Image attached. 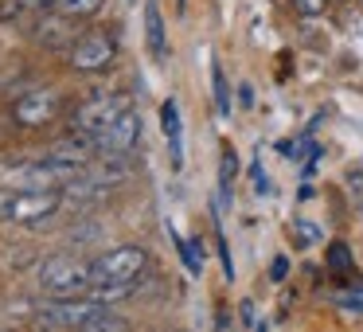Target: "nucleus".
Wrapping results in <instances>:
<instances>
[{
    "mask_svg": "<svg viewBox=\"0 0 363 332\" xmlns=\"http://www.w3.org/2000/svg\"><path fill=\"white\" fill-rule=\"evenodd\" d=\"M106 0H55L51 4V12H59V16H71V20H86V16H98L102 12Z\"/></svg>",
    "mask_w": 363,
    "mask_h": 332,
    "instance_id": "12",
    "label": "nucleus"
},
{
    "mask_svg": "<svg viewBox=\"0 0 363 332\" xmlns=\"http://www.w3.org/2000/svg\"><path fill=\"white\" fill-rule=\"evenodd\" d=\"M90 141H94V153H102V157H125V153L141 141V114L125 110L118 121H110L102 133H90Z\"/></svg>",
    "mask_w": 363,
    "mask_h": 332,
    "instance_id": "6",
    "label": "nucleus"
},
{
    "mask_svg": "<svg viewBox=\"0 0 363 332\" xmlns=\"http://www.w3.org/2000/svg\"><path fill=\"white\" fill-rule=\"evenodd\" d=\"M176 246H180V254H184V266H188L191 274H199V266H203V262H199V246L184 243V238H176Z\"/></svg>",
    "mask_w": 363,
    "mask_h": 332,
    "instance_id": "18",
    "label": "nucleus"
},
{
    "mask_svg": "<svg viewBox=\"0 0 363 332\" xmlns=\"http://www.w3.org/2000/svg\"><path fill=\"white\" fill-rule=\"evenodd\" d=\"M125 110H133L125 94H102V98H90V102L82 106L79 114H74V129H79V133H102V129L110 126V121H118Z\"/></svg>",
    "mask_w": 363,
    "mask_h": 332,
    "instance_id": "7",
    "label": "nucleus"
},
{
    "mask_svg": "<svg viewBox=\"0 0 363 332\" xmlns=\"http://www.w3.org/2000/svg\"><path fill=\"white\" fill-rule=\"evenodd\" d=\"M145 266H149V254H145V246H113V250L98 254V258L90 262V277H94V285L137 282Z\"/></svg>",
    "mask_w": 363,
    "mask_h": 332,
    "instance_id": "3",
    "label": "nucleus"
},
{
    "mask_svg": "<svg viewBox=\"0 0 363 332\" xmlns=\"http://www.w3.org/2000/svg\"><path fill=\"white\" fill-rule=\"evenodd\" d=\"M219 258H223V270H227V277H235V262H230V250H227V238H223V231H219Z\"/></svg>",
    "mask_w": 363,
    "mask_h": 332,
    "instance_id": "22",
    "label": "nucleus"
},
{
    "mask_svg": "<svg viewBox=\"0 0 363 332\" xmlns=\"http://www.w3.org/2000/svg\"><path fill=\"white\" fill-rule=\"evenodd\" d=\"M160 126H164V137H168V145H172V168H184V153H180V110H176V102L160 106Z\"/></svg>",
    "mask_w": 363,
    "mask_h": 332,
    "instance_id": "10",
    "label": "nucleus"
},
{
    "mask_svg": "<svg viewBox=\"0 0 363 332\" xmlns=\"http://www.w3.org/2000/svg\"><path fill=\"white\" fill-rule=\"evenodd\" d=\"M12 196H16V188H0V223H9V207H12Z\"/></svg>",
    "mask_w": 363,
    "mask_h": 332,
    "instance_id": "21",
    "label": "nucleus"
},
{
    "mask_svg": "<svg viewBox=\"0 0 363 332\" xmlns=\"http://www.w3.org/2000/svg\"><path fill=\"white\" fill-rule=\"evenodd\" d=\"M324 9H328V0H293V12H297V16H305V20L320 16Z\"/></svg>",
    "mask_w": 363,
    "mask_h": 332,
    "instance_id": "17",
    "label": "nucleus"
},
{
    "mask_svg": "<svg viewBox=\"0 0 363 332\" xmlns=\"http://www.w3.org/2000/svg\"><path fill=\"white\" fill-rule=\"evenodd\" d=\"M285 274H289V262H285V258H274V270H269V277H274V282H285Z\"/></svg>",
    "mask_w": 363,
    "mask_h": 332,
    "instance_id": "23",
    "label": "nucleus"
},
{
    "mask_svg": "<svg viewBox=\"0 0 363 332\" xmlns=\"http://www.w3.org/2000/svg\"><path fill=\"white\" fill-rule=\"evenodd\" d=\"M328 270H332V277H352V274H355L352 250H347L344 243H332V246H328Z\"/></svg>",
    "mask_w": 363,
    "mask_h": 332,
    "instance_id": "13",
    "label": "nucleus"
},
{
    "mask_svg": "<svg viewBox=\"0 0 363 332\" xmlns=\"http://www.w3.org/2000/svg\"><path fill=\"white\" fill-rule=\"evenodd\" d=\"M40 285L48 297H86L94 277H90V262L71 258V254H55L40 266Z\"/></svg>",
    "mask_w": 363,
    "mask_h": 332,
    "instance_id": "1",
    "label": "nucleus"
},
{
    "mask_svg": "<svg viewBox=\"0 0 363 332\" xmlns=\"http://www.w3.org/2000/svg\"><path fill=\"white\" fill-rule=\"evenodd\" d=\"M137 285L133 282H110V285H90V297L94 301H102V305H110V301H121V297H129Z\"/></svg>",
    "mask_w": 363,
    "mask_h": 332,
    "instance_id": "15",
    "label": "nucleus"
},
{
    "mask_svg": "<svg viewBox=\"0 0 363 332\" xmlns=\"http://www.w3.org/2000/svg\"><path fill=\"white\" fill-rule=\"evenodd\" d=\"M340 301H344L347 309H359V313H363V289H359V285H355V293H347V297H340Z\"/></svg>",
    "mask_w": 363,
    "mask_h": 332,
    "instance_id": "24",
    "label": "nucleus"
},
{
    "mask_svg": "<svg viewBox=\"0 0 363 332\" xmlns=\"http://www.w3.org/2000/svg\"><path fill=\"white\" fill-rule=\"evenodd\" d=\"M59 207H63V192H59V188H20L16 196H12L9 223H24V227H35V223L51 219Z\"/></svg>",
    "mask_w": 363,
    "mask_h": 332,
    "instance_id": "4",
    "label": "nucleus"
},
{
    "mask_svg": "<svg viewBox=\"0 0 363 332\" xmlns=\"http://www.w3.org/2000/svg\"><path fill=\"white\" fill-rule=\"evenodd\" d=\"M242 321H246V324L254 321V305H250V301H242Z\"/></svg>",
    "mask_w": 363,
    "mask_h": 332,
    "instance_id": "28",
    "label": "nucleus"
},
{
    "mask_svg": "<svg viewBox=\"0 0 363 332\" xmlns=\"http://www.w3.org/2000/svg\"><path fill=\"white\" fill-rule=\"evenodd\" d=\"M55 0H20V9H51Z\"/></svg>",
    "mask_w": 363,
    "mask_h": 332,
    "instance_id": "27",
    "label": "nucleus"
},
{
    "mask_svg": "<svg viewBox=\"0 0 363 332\" xmlns=\"http://www.w3.org/2000/svg\"><path fill=\"white\" fill-rule=\"evenodd\" d=\"M67 28H71V16H48L40 28H35V40L48 43V48H59V43H67Z\"/></svg>",
    "mask_w": 363,
    "mask_h": 332,
    "instance_id": "11",
    "label": "nucleus"
},
{
    "mask_svg": "<svg viewBox=\"0 0 363 332\" xmlns=\"http://www.w3.org/2000/svg\"><path fill=\"white\" fill-rule=\"evenodd\" d=\"M258 332H266V324H258Z\"/></svg>",
    "mask_w": 363,
    "mask_h": 332,
    "instance_id": "29",
    "label": "nucleus"
},
{
    "mask_svg": "<svg viewBox=\"0 0 363 332\" xmlns=\"http://www.w3.org/2000/svg\"><path fill=\"white\" fill-rule=\"evenodd\" d=\"M145 40L157 59H168V35H164V16H160L157 0H145Z\"/></svg>",
    "mask_w": 363,
    "mask_h": 332,
    "instance_id": "9",
    "label": "nucleus"
},
{
    "mask_svg": "<svg viewBox=\"0 0 363 332\" xmlns=\"http://www.w3.org/2000/svg\"><path fill=\"white\" fill-rule=\"evenodd\" d=\"M235 165H238V160H235V153H223V168H219V184H223V192H230V184H235Z\"/></svg>",
    "mask_w": 363,
    "mask_h": 332,
    "instance_id": "19",
    "label": "nucleus"
},
{
    "mask_svg": "<svg viewBox=\"0 0 363 332\" xmlns=\"http://www.w3.org/2000/svg\"><path fill=\"white\" fill-rule=\"evenodd\" d=\"M118 55V43H113L110 32H82L71 48V67L82 74H94V71H106Z\"/></svg>",
    "mask_w": 363,
    "mask_h": 332,
    "instance_id": "5",
    "label": "nucleus"
},
{
    "mask_svg": "<svg viewBox=\"0 0 363 332\" xmlns=\"http://www.w3.org/2000/svg\"><path fill=\"white\" fill-rule=\"evenodd\" d=\"M98 316H106V305L94 301L90 293L86 297H51L48 305L35 309L40 328H74V332H82L90 321H98Z\"/></svg>",
    "mask_w": 363,
    "mask_h": 332,
    "instance_id": "2",
    "label": "nucleus"
},
{
    "mask_svg": "<svg viewBox=\"0 0 363 332\" xmlns=\"http://www.w3.org/2000/svg\"><path fill=\"white\" fill-rule=\"evenodd\" d=\"M211 94H215V110L227 118L230 114V87H227V74H223L219 63H211Z\"/></svg>",
    "mask_w": 363,
    "mask_h": 332,
    "instance_id": "14",
    "label": "nucleus"
},
{
    "mask_svg": "<svg viewBox=\"0 0 363 332\" xmlns=\"http://www.w3.org/2000/svg\"><path fill=\"white\" fill-rule=\"evenodd\" d=\"M347 184H352L355 192H363V168H352V172H347Z\"/></svg>",
    "mask_w": 363,
    "mask_h": 332,
    "instance_id": "26",
    "label": "nucleus"
},
{
    "mask_svg": "<svg viewBox=\"0 0 363 332\" xmlns=\"http://www.w3.org/2000/svg\"><path fill=\"white\" fill-rule=\"evenodd\" d=\"M82 332H129V328L118 321V316H110V313H106V316H98V321H90Z\"/></svg>",
    "mask_w": 363,
    "mask_h": 332,
    "instance_id": "16",
    "label": "nucleus"
},
{
    "mask_svg": "<svg viewBox=\"0 0 363 332\" xmlns=\"http://www.w3.org/2000/svg\"><path fill=\"white\" fill-rule=\"evenodd\" d=\"M59 110H63V98H59L55 90H32V94L16 98L12 118L28 129H40V126H51V121L59 118Z\"/></svg>",
    "mask_w": 363,
    "mask_h": 332,
    "instance_id": "8",
    "label": "nucleus"
},
{
    "mask_svg": "<svg viewBox=\"0 0 363 332\" xmlns=\"http://www.w3.org/2000/svg\"><path fill=\"white\" fill-rule=\"evenodd\" d=\"M293 235H297V243H301V246H313V243H316V238H320V235H316V227H308V223H305V219H301V227H297V231H293Z\"/></svg>",
    "mask_w": 363,
    "mask_h": 332,
    "instance_id": "20",
    "label": "nucleus"
},
{
    "mask_svg": "<svg viewBox=\"0 0 363 332\" xmlns=\"http://www.w3.org/2000/svg\"><path fill=\"white\" fill-rule=\"evenodd\" d=\"M238 102H242V106H254V90H250V82H242V87H238Z\"/></svg>",
    "mask_w": 363,
    "mask_h": 332,
    "instance_id": "25",
    "label": "nucleus"
}]
</instances>
